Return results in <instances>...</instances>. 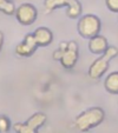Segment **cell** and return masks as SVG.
Listing matches in <instances>:
<instances>
[{"mask_svg": "<svg viewBox=\"0 0 118 133\" xmlns=\"http://www.w3.org/2000/svg\"><path fill=\"white\" fill-rule=\"evenodd\" d=\"M109 48V44L106 38L98 34L89 40V50L93 54H103Z\"/></svg>", "mask_w": 118, "mask_h": 133, "instance_id": "9", "label": "cell"}, {"mask_svg": "<svg viewBox=\"0 0 118 133\" xmlns=\"http://www.w3.org/2000/svg\"><path fill=\"white\" fill-rule=\"evenodd\" d=\"M105 4L110 11L118 13V0H105Z\"/></svg>", "mask_w": 118, "mask_h": 133, "instance_id": "14", "label": "cell"}, {"mask_svg": "<svg viewBox=\"0 0 118 133\" xmlns=\"http://www.w3.org/2000/svg\"><path fill=\"white\" fill-rule=\"evenodd\" d=\"M78 44L76 41H63L57 51L53 52V59L58 60L64 68L71 70L78 61Z\"/></svg>", "mask_w": 118, "mask_h": 133, "instance_id": "2", "label": "cell"}, {"mask_svg": "<svg viewBox=\"0 0 118 133\" xmlns=\"http://www.w3.org/2000/svg\"><path fill=\"white\" fill-rule=\"evenodd\" d=\"M105 90L111 94H118V72H112L104 81Z\"/></svg>", "mask_w": 118, "mask_h": 133, "instance_id": "11", "label": "cell"}, {"mask_svg": "<svg viewBox=\"0 0 118 133\" xmlns=\"http://www.w3.org/2000/svg\"><path fill=\"white\" fill-rule=\"evenodd\" d=\"M117 55H118V48L115 47V46H109V48L102 54V57L96 59L91 64L90 68H89V77L91 79H99L108 71L110 60L116 58Z\"/></svg>", "mask_w": 118, "mask_h": 133, "instance_id": "3", "label": "cell"}, {"mask_svg": "<svg viewBox=\"0 0 118 133\" xmlns=\"http://www.w3.org/2000/svg\"><path fill=\"white\" fill-rule=\"evenodd\" d=\"M47 120L45 113L37 112L27 119L26 123H15L13 130L15 133H38V128L41 127Z\"/></svg>", "mask_w": 118, "mask_h": 133, "instance_id": "6", "label": "cell"}, {"mask_svg": "<svg viewBox=\"0 0 118 133\" xmlns=\"http://www.w3.org/2000/svg\"><path fill=\"white\" fill-rule=\"evenodd\" d=\"M38 17V11L32 4H21L15 11V18L21 25H32Z\"/></svg>", "mask_w": 118, "mask_h": 133, "instance_id": "7", "label": "cell"}, {"mask_svg": "<svg viewBox=\"0 0 118 133\" xmlns=\"http://www.w3.org/2000/svg\"><path fill=\"white\" fill-rule=\"evenodd\" d=\"M77 28H78V33L82 37L90 40L93 37L99 34L102 28V21L97 15L85 14L79 19Z\"/></svg>", "mask_w": 118, "mask_h": 133, "instance_id": "4", "label": "cell"}, {"mask_svg": "<svg viewBox=\"0 0 118 133\" xmlns=\"http://www.w3.org/2000/svg\"><path fill=\"white\" fill-rule=\"evenodd\" d=\"M38 47L39 46H38L37 41H35L33 33H30V34H26L24 40L15 47V53L19 57H31L37 51Z\"/></svg>", "mask_w": 118, "mask_h": 133, "instance_id": "8", "label": "cell"}, {"mask_svg": "<svg viewBox=\"0 0 118 133\" xmlns=\"http://www.w3.org/2000/svg\"><path fill=\"white\" fill-rule=\"evenodd\" d=\"M4 45V33L0 31V52H1V48H3Z\"/></svg>", "mask_w": 118, "mask_h": 133, "instance_id": "15", "label": "cell"}, {"mask_svg": "<svg viewBox=\"0 0 118 133\" xmlns=\"http://www.w3.org/2000/svg\"><path fill=\"white\" fill-rule=\"evenodd\" d=\"M0 133H1V132H0Z\"/></svg>", "mask_w": 118, "mask_h": 133, "instance_id": "16", "label": "cell"}, {"mask_svg": "<svg viewBox=\"0 0 118 133\" xmlns=\"http://www.w3.org/2000/svg\"><path fill=\"white\" fill-rule=\"evenodd\" d=\"M38 46H48L53 40V34L47 27H38L33 32Z\"/></svg>", "mask_w": 118, "mask_h": 133, "instance_id": "10", "label": "cell"}, {"mask_svg": "<svg viewBox=\"0 0 118 133\" xmlns=\"http://www.w3.org/2000/svg\"><path fill=\"white\" fill-rule=\"evenodd\" d=\"M44 6H45V12L51 13L53 10L59 7L66 6V15L70 19H76V18L80 17L83 7L79 0H45L44 1Z\"/></svg>", "mask_w": 118, "mask_h": 133, "instance_id": "5", "label": "cell"}, {"mask_svg": "<svg viewBox=\"0 0 118 133\" xmlns=\"http://www.w3.org/2000/svg\"><path fill=\"white\" fill-rule=\"evenodd\" d=\"M11 127V123L10 119L6 116H0V132L1 133H6L10 131Z\"/></svg>", "mask_w": 118, "mask_h": 133, "instance_id": "13", "label": "cell"}, {"mask_svg": "<svg viewBox=\"0 0 118 133\" xmlns=\"http://www.w3.org/2000/svg\"><path fill=\"white\" fill-rule=\"evenodd\" d=\"M15 5L11 0H0V12L5 13L7 15L15 14Z\"/></svg>", "mask_w": 118, "mask_h": 133, "instance_id": "12", "label": "cell"}, {"mask_svg": "<svg viewBox=\"0 0 118 133\" xmlns=\"http://www.w3.org/2000/svg\"><path fill=\"white\" fill-rule=\"evenodd\" d=\"M105 112L102 107H91L89 110L78 114L74 119L73 126L79 132H88L92 128L97 127L104 121Z\"/></svg>", "mask_w": 118, "mask_h": 133, "instance_id": "1", "label": "cell"}]
</instances>
